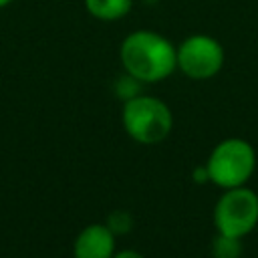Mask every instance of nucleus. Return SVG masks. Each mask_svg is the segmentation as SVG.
Listing matches in <instances>:
<instances>
[{"instance_id": "6e6552de", "label": "nucleus", "mask_w": 258, "mask_h": 258, "mask_svg": "<svg viewBox=\"0 0 258 258\" xmlns=\"http://www.w3.org/2000/svg\"><path fill=\"white\" fill-rule=\"evenodd\" d=\"M212 252H214V258H240L242 254L240 238L218 234V238L212 244Z\"/></svg>"}, {"instance_id": "f257e3e1", "label": "nucleus", "mask_w": 258, "mask_h": 258, "mask_svg": "<svg viewBox=\"0 0 258 258\" xmlns=\"http://www.w3.org/2000/svg\"><path fill=\"white\" fill-rule=\"evenodd\" d=\"M121 62L125 73L141 83H157L177 69V48L153 30H135L121 42Z\"/></svg>"}, {"instance_id": "7ed1b4c3", "label": "nucleus", "mask_w": 258, "mask_h": 258, "mask_svg": "<svg viewBox=\"0 0 258 258\" xmlns=\"http://www.w3.org/2000/svg\"><path fill=\"white\" fill-rule=\"evenodd\" d=\"M256 155L248 141L244 139H226L216 145L210 155L208 171L210 179L220 187H238L254 171Z\"/></svg>"}, {"instance_id": "1a4fd4ad", "label": "nucleus", "mask_w": 258, "mask_h": 258, "mask_svg": "<svg viewBox=\"0 0 258 258\" xmlns=\"http://www.w3.org/2000/svg\"><path fill=\"white\" fill-rule=\"evenodd\" d=\"M139 83H141V81H137L135 77H131V75L127 73L125 77H121V79L117 81V95H119L121 99H125V101L137 97V95H139Z\"/></svg>"}, {"instance_id": "ddd939ff", "label": "nucleus", "mask_w": 258, "mask_h": 258, "mask_svg": "<svg viewBox=\"0 0 258 258\" xmlns=\"http://www.w3.org/2000/svg\"><path fill=\"white\" fill-rule=\"evenodd\" d=\"M12 2H14V0H0V10H2V8H6V6H10Z\"/></svg>"}, {"instance_id": "9b49d317", "label": "nucleus", "mask_w": 258, "mask_h": 258, "mask_svg": "<svg viewBox=\"0 0 258 258\" xmlns=\"http://www.w3.org/2000/svg\"><path fill=\"white\" fill-rule=\"evenodd\" d=\"M194 177H196V181H206V179H210V171H208V165L206 167H198L196 171H194Z\"/></svg>"}, {"instance_id": "423d86ee", "label": "nucleus", "mask_w": 258, "mask_h": 258, "mask_svg": "<svg viewBox=\"0 0 258 258\" xmlns=\"http://www.w3.org/2000/svg\"><path fill=\"white\" fill-rule=\"evenodd\" d=\"M113 232L107 226L91 224L75 240L73 254L75 258H113Z\"/></svg>"}, {"instance_id": "39448f33", "label": "nucleus", "mask_w": 258, "mask_h": 258, "mask_svg": "<svg viewBox=\"0 0 258 258\" xmlns=\"http://www.w3.org/2000/svg\"><path fill=\"white\" fill-rule=\"evenodd\" d=\"M224 64L222 44L208 34H191L177 46V69L196 81L212 79Z\"/></svg>"}, {"instance_id": "0eeeda50", "label": "nucleus", "mask_w": 258, "mask_h": 258, "mask_svg": "<svg viewBox=\"0 0 258 258\" xmlns=\"http://www.w3.org/2000/svg\"><path fill=\"white\" fill-rule=\"evenodd\" d=\"M133 0H85L87 12L97 20H119L131 12Z\"/></svg>"}, {"instance_id": "9d476101", "label": "nucleus", "mask_w": 258, "mask_h": 258, "mask_svg": "<svg viewBox=\"0 0 258 258\" xmlns=\"http://www.w3.org/2000/svg\"><path fill=\"white\" fill-rule=\"evenodd\" d=\"M107 228L113 234H125L131 230V216L127 212H113L107 220Z\"/></svg>"}, {"instance_id": "f8f14e48", "label": "nucleus", "mask_w": 258, "mask_h": 258, "mask_svg": "<svg viewBox=\"0 0 258 258\" xmlns=\"http://www.w3.org/2000/svg\"><path fill=\"white\" fill-rule=\"evenodd\" d=\"M113 258H143L139 252H135V250H123V252H119L117 256H113Z\"/></svg>"}, {"instance_id": "20e7f679", "label": "nucleus", "mask_w": 258, "mask_h": 258, "mask_svg": "<svg viewBox=\"0 0 258 258\" xmlns=\"http://www.w3.org/2000/svg\"><path fill=\"white\" fill-rule=\"evenodd\" d=\"M214 222L220 234L242 238L258 224V196L248 187H230L214 210Z\"/></svg>"}, {"instance_id": "f03ea898", "label": "nucleus", "mask_w": 258, "mask_h": 258, "mask_svg": "<svg viewBox=\"0 0 258 258\" xmlns=\"http://www.w3.org/2000/svg\"><path fill=\"white\" fill-rule=\"evenodd\" d=\"M171 111L169 107L155 99L137 95L125 101L123 107V127L125 131L139 143L151 145L167 137L171 131Z\"/></svg>"}]
</instances>
